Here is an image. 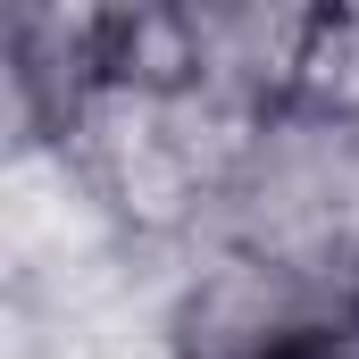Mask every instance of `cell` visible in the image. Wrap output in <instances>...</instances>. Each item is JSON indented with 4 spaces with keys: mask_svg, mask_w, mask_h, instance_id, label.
Masks as SVG:
<instances>
[{
    "mask_svg": "<svg viewBox=\"0 0 359 359\" xmlns=\"http://www.w3.org/2000/svg\"><path fill=\"white\" fill-rule=\"evenodd\" d=\"M168 359H359V309L201 251L168 309Z\"/></svg>",
    "mask_w": 359,
    "mask_h": 359,
    "instance_id": "3",
    "label": "cell"
},
{
    "mask_svg": "<svg viewBox=\"0 0 359 359\" xmlns=\"http://www.w3.org/2000/svg\"><path fill=\"white\" fill-rule=\"evenodd\" d=\"M251 126L259 109L209 76L201 84L100 76L42 159H59V176L109 226V243H201L209 251Z\"/></svg>",
    "mask_w": 359,
    "mask_h": 359,
    "instance_id": "1",
    "label": "cell"
},
{
    "mask_svg": "<svg viewBox=\"0 0 359 359\" xmlns=\"http://www.w3.org/2000/svg\"><path fill=\"white\" fill-rule=\"evenodd\" d=\"M209 251L359 309V117L268 109L243 142Z\"/></svg>",
    "mask_w": 359,
    "mask_h": 359,
    "instance_id": "2",
    "label": "cell"
}]
</instances>
